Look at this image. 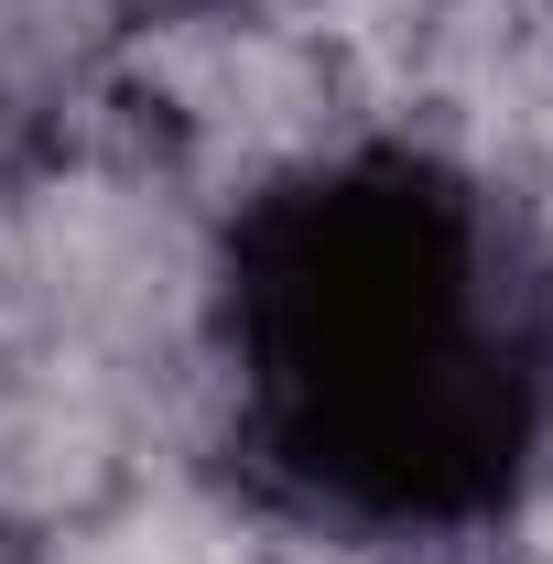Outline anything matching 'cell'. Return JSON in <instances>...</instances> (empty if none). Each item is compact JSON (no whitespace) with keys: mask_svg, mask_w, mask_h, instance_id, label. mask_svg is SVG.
<instances>
[{"mask_svg":"<svg viewBox=\"0 0 553 564\" xmlns=\"http://www.w3.org/2000/svg\"><path fill=\"white\" fill-rule=\"evenodd\" d=\"M250 467L347 532H456L553 434V282L467 174L347 152L228 239Z\"/></svg>","mask_w":553,"mask_h":564,"instance_id":"cell-1","label":"cell"},{"mask_svg":"<svg viewBox=\"0 0 553 564\" xmlns=\"http://www.w3.org/2000/svg\"><path fill=\"white\" fill-rule=\"evenodd\" d=\"M0 564H11V554H0Z\"/></svg>","mask_w":553,"mask_h":564,"instance_id":"cell-2","label":"cell"}]
</instances>
